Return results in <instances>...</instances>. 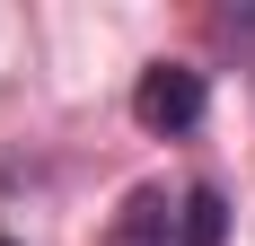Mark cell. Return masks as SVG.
<instances>
[{
	"mask_svg": "<svg viewBox=\"0 0 255 246\" xmlns=\"http://www.w3.org/2000/svg\"><path fill=\"white\" fill-rule=\"evenodd\" d=\"M211 106L203 71H185V62H158V71H141V88H132V115H141V132H194Z\"/></svg>",
	"mask_w": 255,
	"mask_h": 246,
	"instance_id": "obj_1",
	"label": "cell"
},
{
	"mask_svg": "<svg viewBox=\"0 0 255 246\" xmlns=\"http://www.w3.org/2000/svg\"><path fill=\"white\" fill-rule=\"evenodd\" d=\"M106 246H176V202H167V185H132L124 211H115V229H106Z\"/></svg>",
	"mask_w": 255,
	"mask_h": 246,
	"instance_id": "obj_2",
	"label": "cell"
},
{
	"mask_svg": "<svg viewBox=\"0 0 255 246\" xmlns=\"http://www.w3.org/2000/svg\"><path fill=\"white\" fill-rule=\"evenodd\" d=\"M220 238H229V202H220V185L176 194V246H220Z\"/></svg>",
	"mask_w": 255,
	"mask_h": 246,
	"instance_id": "obj_3",
	"label": "cell"
}]
</instances>
